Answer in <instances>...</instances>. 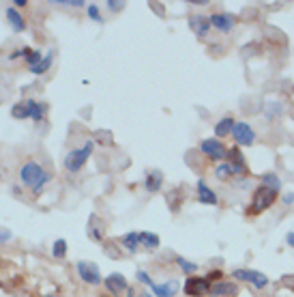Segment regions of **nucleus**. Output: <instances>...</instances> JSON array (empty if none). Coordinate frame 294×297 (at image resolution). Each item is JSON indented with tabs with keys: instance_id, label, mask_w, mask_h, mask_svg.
<instances>
[{
	"instance_id": "nucleus-1",
	"label": "nucleus",
	"mask_w": 294,
	"mask_h": 297,
	"mask_svg": "<svg viewBox=\"0 0 294 297\" xmlns=\"http://www.w3.org/2000/svg\"><path fill=\"white\" fill-rule=\"evenodd\" d=\"M19 181H22L26 188L33 190L35 194H39L52 181V175H50L47 170H43V166H41V164H37V162H26L24 166H22V170H19Z\"/></svg>"
},
{
	"instance_id": "nucleus-2",
	"label": "nucleus",
	"mask_w": 294,
	"mask_h": 297,
	"mask_svg": "<svg viewBox=\"0 0 294 297\" xmlns=\"http://www.w3.org/2000/svg\"><path fill=\"white\" fill-rule=\"evenodd\" d=\"M277 190H271L266 186H258L254 190V194H251V202L247 207V216H258V213L266 211L268 207H273L277 200Z\"/></svg>"
},
{
	"instance_id": "nucleus-3",
	"label": "nucleus",
	"mask_w": 294,
	"mask_h": 297,
	"mask_svg": "<svg viewBox=\"0 0 294 297\" xmlns=\"http://www.w3.org/2000/svg\"><path fill=\"white\" fill-rule=\"evenodd\" d=\"M92 151H94V142H92V140H86L80 149H71L67 155H65V168H67L69 172L82 170L84 166H86L88 157L92 155Z\"/></svg>"
},
{
	"instance_id": "nucleus-4",
	"label": "nucleus",
	"mask_w": 294,
	"mask_h": 297,
	"mask_svg": "<svg viewBox=\"0 0 294 297\" xmlns=\"http://www.w3.org/2000/svg\"><path fill=\"white\" fill-rule=\"evenodd\" d=\"M211 282H208V278H202V276H189V278L185 280L183 284V291L187 297H202V295H208V291H211Z\"/></svg>"
},
{
	"instance_id": "nucleus-5",
	"label": "nucleus",
	"mask_w": 294,
	"mask_h": 297,
	"mask_svg": "<svg viewBox=\"0 0 294 297\" xmlns=\"http://www.w3.org/2000/svg\"><path fill=\"white\" fill-rule=\"evenodd\" d=\"M200 151L204 153L208 159H213V162H224L226 153H228L226 145H224L222 140H217V138H204L200 142Z\"/></svg>"
},
{
	"instance_id": "nucleus-6",
	"label": "nucleus",
	"mask_w": 294,
	"mask_h": 297,
	"mask_svg": "<svg viewBox=\"0 0 294 297\" xmlns=\"http://www.w3.org/2000/svg\"><path fill=\"white\" fill-rule=\"evenodd\" d=\"M232 138L236 142V147H251L256 142V131H254V127H251L249 123L238 121V123H234Z\"/></svg>"
},
{
	"instance_id": "nucleus-7",
	"label": "nucleus",
	"mask_w": 294,
	"mask_h": 297,
	"mask_svg": "<svg viewBox=\"0 0 294 297\" xmlns=\"http://www.w3.org/2000/svg\"><path fill=\"white\" fill-rule=\"evenodd\" d=\"M76 269H78V276L82 278V282L92 284V286L103 284L101 271H99V267H97L94 263H90V261H80V263L76 265Z\"/></svg>"
},
{
	"instance_id": "nucleus-8",
	"label": "nucleus",
	"mask_w": 294,
	"mask_h": 297,
	"mask_svg": "<svg viewBox=\"0 0 294 297\" xmlns=\"http://www.w3.org/2000/svg\"><path fill=\"white\" fill-rule=\"evenodd\" d=\"M226 162L230 164V168H232L234 177H245V175H247V170H249V168H247V159H245L243 153H240V147L228 149Z\"/></svg>"
},
{
	"instance_id": "nucleus-9",
	"label": "nucleus",
	"mask_w": 294,
	"mask_h": 297,
	"mask_svg": "<svg viewBox=\"0 0 294 297\" xmlns=\"http://www.w3.org/2000/svg\"><path fill=\"white\" fill-rule=\"evenodd\" d=\"M232 276L240 282H249L251 286H256V289H264V286H268V278L262 271H256V269H234Z\"/></svg>"
},
{
	"instance_id": "nucleus-10",
	"label": "nucleus",
	"mask_w": 294,
	"mask_h": 297,
	"mask_svg": "<svg viewBox=\"0 0 294 297\" xmlns=\"http://www.w3.org/2000/svg\"><path fill=\"white\" fill-rule=\"evenodd\" d=\"M208 19H211V26L215 30H219V33H232L234 26H236V17L232 13H226V11H217Z\"/></svg>"
},
{
	"instance_id": "nucleus-11",
	"label": "nucleus",
	"mask_w": 294,
	"mask_h": 297,
	"mask_svg": "<svg viewBox=\"0 0 294 297\" xmlns=\"http://www.w3.org/2000/svg\"><path fill=\"white\" fill-rule=\"evenodd\" d=\"M103 284H106V289L112 293V295H122L125 291H129L127 286V278H125L122 273L114 271L110 276H106V280H103Z\"/></svg>"
},
{
	"instance_id": "nucleus-12",
	"label": "nucleus",
	"mask_w": 294,
	"mask_h": 297,
	"mask_svg": "<svg viewBox=\"0 0 294 297\" xmlns=\"http://www.w3.org/2000/svg\"><path fill=\"white\" fill-rule=\"evenodd\" d=\"M189 28H191V33L198 39H204L213 26H211V19H208L206 15H191L189 17Z\"/></svg>"
},
{
	"instance_id": "nucleus-13",
	"label": "nucleus",
	"mask_w": 294,
	"mask_h": 297,
	"mask_svg": "<svg viewBox=\"0 0 294 297\" xmlns=\"http://www.w3.org/2000/svg\"><path fill=\"white\" fill-rule=\"evenodd\" d=\"M5 15H7V22L11 24V30H13V33H24V30H26V19H24L22 13H19V9L7 7Z\"/></svg>"
},
{
	"instance_id": "nucleus-14",
	"label": "nucleus",
	"mask_w": 294,
	"mask_h": 297,
	"mask_svg": "<svg viewBox=\"0 0 294 297\" xmlns=\"http://www.w3.org/2000/svg\"><path fill=\"white\" fill-rule=\"evenodd\" d=\"M198 200H200L202 204H211V207H215V204L219 202L217 198V192L213 188L206 186V181H198Z\"/></svg>"
},
{
	"instance_id": "nucleus-15",
	"label": "nucleus",
	"mask_w": 294,
	"mask_h": 297,
	"mask_svg": "<svg viewBox=\"0 0 294 297\" xmlns=\"http://www.w3.org/2000/svg\"><path fill=\"white\" fill-rule=\"evenodd\" d=\"M236 293H238V286H236L234 282H226V280L215 282V284L211 286V291H208V295H211V297H222V295L234 297Z\"/></svg>"
},
{
	"instance_id": "nucleus-16",
	"label": "nucleus",
	"mask_w": 294,
	"mask_h": 297,
	"mask_svg": "<svg viewBox=\"0 0 294 297\" xmlns=\"http://www.w3.org/2000/svg\"><path fill=\"white\" fill-rule=\"evenodd\" d=\"M178 289H181V286H178V282L176 280H165V282H161V284H153V295L155 297H174L176 293H178Z\"/></svg>"
},
{
	"instance_id": "nucleus-17",
	"label": "nucleus",
	"mask_w": 294,
	"mask_h": 297,
	"mask_svg": "<svg viewBox=\"0 0 294 297\" xmlns=\"http://www.w3.org/2000/svg\"><path fill=\"white\" fill-rule=\"evenodd\" d=\"M163 186V172L161 170H151L144 179V190L149 194H157Z\"/></svg>"
},
{
	"instance_id": "nucleus-18",
	"label": "nucleus",
	"mask_w": 294,
	"mask_h": 297,
	"mask_svg": "<svg viewBox=\"0 0 294 297\" xmlns=\"http://www.w3.org/2000/svg\"><path fill=\"white\" fill-rule=\"evenodd\" d=\"M26 108H28V115L35 123H41L47 112V104L43 101H37V99H26Z\"/></svg>"
},
{
	"instance_id": "nucleus-19",
	"label": "nucleus",
	"mask_w": 294,
	"mask_h": 297,
	"mask_svg": "<svg viewBox=\"0 0 294 297\" xmlns=\"http://www.w3.org/2000/svg\"><path fill=\"white\" fill-rule=\"evenodd\" d=\"M103 229H106V226H103V222L92 213V216L88 218V226H86L88 237L92 241H103Z\"/></svg>"
},
{
	"instance_id": "nucleus-20",
	"label": "nucleus",
	"mask_w": 294,
	"mask_h": 297,
	"mask_svg": "<svg viewBox=\"0 0 294 297\" xmlns=\"http://www.w3.org/2000/svg\"><path fill=\"white\" fill-rule=\"evenodd\" d=\"M234 119L232 117H224V119H219L217 121V125H215V138L217 140H222L226 136H232V129H234Z\"/></svg>"
},
{
	"instance_id": "nucleus-21",
	"label": "nucleus",
	"mask_w": 294,
	"mask_h": 297,
	"mask_svg": "<svg viewBox=\"0 0 294 297\" xmlns=\"http://www.w3.org/2000/svg\"><path fill=\"white\" fill-rule=\"evenodd\" d=\"M120 245H122V248L127 250L129 254H135V252H138V248H140V233H138V231L127 233L125 237H120Z\"/></svg>"
},
{
	"instance_id": "nucleus-22",
	"label": "nucleus",
	"mask_w": 294,
	"mask_h": 297,
	"mask_svg": "<svg viewBox=\"0 0 294 297\" xmlns=\"http://www.w3.org/2000/svg\"><path fill=\"white\" fill-rule=\"evenodd\" d=\"M140 243L144 245V248H149V250H155V248H159V235H155V233H149V231H140Z\"/></svg>"
},
{
	"instance_id": "nucleus-23",
	"label": "nucleus",
	"mask_w": 294,
	"mask_h": 297,
	"mask_svg": "<svg viewBox=\"0 0 294 297\" xmlns=\"http://www.w3.org/2000/svg\"><path fill=\"white\" fill-rule=\"evenodd\" d=\"M260 186H266L271 190H281V179L277 172H264V175H260Z\"/></svg>"
},
{
	"instance_id": "nucleus-24",
	"label": "nucleus",
	"mask_w": 294,
	"mask_h": 297,
	"mask_svg": "<svg viewBox=\"0 0 294 297\" xmlns=\"http://www.w3.org/2000/svg\"><path fill=\"white\" fill-rule=\"evenodd\" d=\"M52 63H54V50H50V52L41 58V63L37 67L30 69V74H35V76H41V74H45V71H50Z\"/></svg>"
},
{
	"instance_id": "nucleus-25",
	"label": "nucleus",
	"mask_w": 294,
	"mask_h": 297,
	"mask_svg": "<svg viewBox=\"0 0 294 297\" xmlns=\"http://www.w3.org/2000/svg\"><path fill=\"white\" fill-rule=\"evenodd\" d=\"M215 177L219 179V181H230L234 177V172H232V168H230V164L228 162H222L219 166L215 168Z\"/></svg>"
},
{
	"instance_id": "nucleus-26",
	"label": "nucleus",
	"mask_w": 294,
	"mask_h": 297,
	"mask_svg": "<svg viewBox=\"0 0 294 297\" xmlns=\"http://www.w3.org/2000/svg\"><path fill=\"white\" fill-rule=\"evenodd\" d=\"M174 261L178 263V267H181V269H183L187 276H193V273L198 271V265H195L193 261H187L185 257H176Z\"/></svg>"
},
{
	"instance_id": "nucleus-27",
	"label": "nucleus",
	"mask_w": 294,
	"mask_h": 297,
	"mask_svg": "<svg viewBox=\"0 0 294 297\" xmlns=\"http://www.w3.org/2000/svg\"><path fill=\"white\" fill-rule=\"evenodd\" d=\"M52 257L54 259H65L67 257V241L65 239H56L52 245Z\"/></svg>"
},
{
	"instance_id": "nucleus-28",
	"label": "nucleus",
	"mask_w": 294,
	"mask_h": 297,
	"mask_svg": "<svg viewBox=\"0 0 294 297\" xmlns=\"http://www.w3.org/2000/svg\"><path fill=\"white\" fill-rule=\"evenodd\" d=\"M11 117H13V119H19V121L30 119L28 108H26V101H24V104H15V106L11 108Z\"/></svg>"
},
{
	"instance_id": "nucleus-29",
	"label": "nucleus",
	"mask_w": 294,
	"mask_h": 297,
	"mask_svg": "<svg viewBox=\"0 0 294 297\" xmlns=\"http://www.w3.org/2000/svg\"><path fill=\"white\" fill-rule=\"evenodd\" d=\"M86 13H88V19H92V22H97V24L103 22V17H101V11H99V5H97V3L86 5Z\"/></svg>"
},
{
	"instance_id": "nucleus-30",
	"label": "nucleus",
	"mask_w": 294,
	"mask_h": 297,
	"mask_svg": "<svg viewBox=\"0 0 294 297\" xmlns=\"http://www.w3.org/2000/svg\"><path fill=\"white\" fill-rule=\"evenodd\" d=\"M50 5L71 7V9H80V7H86V3H84V0H50Z\"/></svg>"
},
{
	"instance_id": "nucleus-31",
	"label": "nucleus",
	"mask_w": 294,
	"mask_h": 297,
	"mask_svg": "<svg viewBox=\"0 0 294 297\" xmlns=\"http://www.w3.org/2000/svg\"><path fill=\"white\" fill-rule=\"evenodd\" d=\"M135 278H138V282H142L144 286H149V289H153V278H151V276L149 273H146L144 269H138V271H135Z\"/></svg>"
},
{
	"instance_id": "nucleus-32",
	"label": "nucleus",
	"mask_w": 294,
	"mask_h": 297,
	"mask_svg": "<svg viewBox=\"0 0 294 297\" xmlns=\"http://www.w3.org/2000/svg\"><path fill=\"white\" fill-rule=\"evenodd\" d=\"M41 58H43V54L39 52V50H33L30 52V56L26 58V63H28V69H33V67H37L39 63H41Z\"/></svg>"
},
{
	"instance_id": "nucleus-33",
	"label": "nucleus",
	"mask_w": 294,
	"mask_h": 297,
	"mask_svg": "<svg viewBox=\"0 0 294 297\" xmlns=\"http://www.w3.org/2000/svg\"><path fill=\"white\" fill-rule=\"evenodd\" d=\"M106 7H108V11H112V13H120L125 9V3H120V0H106Z\"/></svg>"
},
{
	"instance_id": "nucleus-34",
	"label": "nucleus",
	"mask_w": 294,
	"mask_h": 297,
	"mask_svg": "<svg viewBox=\"0 0 294 297\" xmlns=\"http://www.w3.org/2000/svg\"><path fill=\"white\" fill-rule=\"evenodd\" d=\"M30 52H33V50H30V48H22V50H15V52H11V54H9V60H17V58H28V56H30Z\"/></svg>"
},
{
	"instance_id": "nucleus-35",
	"label": "nucleus",
	"mask_w": 294,
	"mask_h": 297,
	"mask_svg": "<svg viewBox=\"0 0 294 297\" xmlns=\"http://www.w3.org/2000/svg\"><path fill=\"white\" fill-rule=\"evenodd\" d=\"M11 239H13V233L9 231V229L0 226V243H7V241H11Z\"/></svg>"
},
{
	"instance_id": "nucleus-36",
	"label": "nucleus",
	"mask_w": 294,
	"mask_h": 297,
	"mask_svg": "<svg viewBox=\"0 0 294 297\" xmlns=\"http://www.w3.org/2000/svg\"><path fill=\"white\" fill-rule=\"evenodd\" d=\"M266 115V119H273L275 115H279V104H275V101H273V104H268V110L264 112Z\"/></svg>"
},
{
	"instance_id": "nucleus-37",
	"label": "nucleus",
	"mask_w": 294,
	"mask_h": 297,
	"mask_svg": "<svg viewBox=\"0 0 294 297\" xmlns=\"http://www.w3.org/2000/svg\"><path fill=\"white\" fill-rule=\"evenodd\" d=\"M281 202H283V204H288V207H290V204L294 202V192H286V194H283V196H281Z\"/></svg>"
},
{
	"instance_id": "nucleus-38",
	"label": "nucleus",
	"mask_w": 294,
	"mask_h": 297,
	"mask_svg": "<svg viewBox=\"0 0 294 297\" xmlns=\"http://www.w3.org/2000/svg\"><path fill=\"white\" fill-rule=\"evenodd\" d=\"M286 243H288V248H294V231L286 233Z\"/></svg>"
},
{
	"instance_id": "nucleus-39",
	"label": "nucleus",
	"mask_w": 294,
	"mask_h": 297,
	"mask_svg": "<svg viewBox=\"0 0 294 297\" xmlns=\"http://www.w3.org/2000/svg\"><path fill=\"white\" fill-rule=\"evenodd\" d=\"M151 7H153V11H155V13L163 15V5H161V3H151Z\"/></svg>"
},
{
	"instance_id": "nucleus-40",
	"label": "nucleus",
	"mask_w": 294,
	"mask_h": 297,
	"mask_svg": "<svg viewBox=\"0 0 294 297\" xmlns=\"http://www.w3.org/2000/svg\"><path fill=\"white\" fill-rule=\"evenodd\" d=\"M189 5H198V7H202V5H208V0H189Z\"/></svg>"
},
{
	"instance_id": "nucleus-41",
	"label": "nucleus",
	"mask_w": 294,
	"mask_h": 297,
	"mask_svg": "<svg viewBox=\"0 0 294 297\" xmlns=\"http://www.w3.org/2000/svg\"><path fill=\"white\" fill-rule=\"evenodd\" d=\"M28 0H13V7H26Z\"/></svg>"
},
{
	"instance_id": "nucleus-42",
	"label": "nucleus",
	"mask_w": 294,
	"mask_h": 297,
	"mask_svg": "<svg viewBox=\"0 0 294 297\" xmlns=\"http://www.w3.org/2000/svg\"><path fill=\"white\" fill-rule=\"evenodd\" d=\"M11 192H13V194H22V190H19V186H13V188H11Z\"/></svg>"
},
{
	"instance_id": "nucleus-43",
	"label": "nucleus",
	"mask_w": 294,
	"mask_h": 297,
	"mask_svg": "<svg viewBox=\"0 0 294 297\" xmlns=\"http://www.w3.org/2000/svg\"><path fill=\"white\" fill-rule=\"evenodd\" d=\"M138 297H153V293H142V295H138Z\"/></svg>"
},
{
	"instance_id": "nucleus-44",
	"label": "nucleus",
	"mask_w": 294,
	"mask_h": 297,
	"mask_svg": "<svg viewBox=\"0 0 294 297\" xmlns=\"http://www.w3.org/2000/svg\"><path fill=\"white\" fill-rule=\"evenodd\" d=\"M45 297H58V295H56V293H54V295H45Z\"/></svg>"
}]
</instances>
